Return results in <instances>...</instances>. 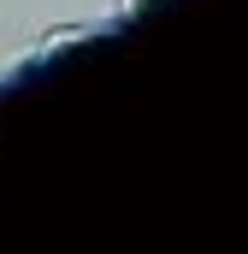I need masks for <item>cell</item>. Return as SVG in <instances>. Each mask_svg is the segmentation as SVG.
<instances>
[]
</instances>
